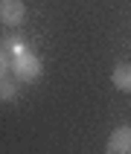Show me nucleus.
<instances>
[{
    "mask_svg": "<svg viewBox=\"0 0 131 154\" xmlns=\"http://www.w3.org/2000/svg\"><path fill=\"white\" fill-rule=\"evenodd\" d=\"M41 73H44V64H41V58L35 55V52H29V50H23V52H17L15 58H12V76L17 79V82H38L41 79Z\"/></svg>",
    "mask_w": 131,
    "mask_h": 154,
    "instance_id": "obj_1",
    "label": "nucleus"
},
{
    "mask_svg": "<svg viewBox=\"0 0 131 154\" xmlns=\"http://www.w3.org/2000/svg\"><path fill=\"white\" fill-rule=\"evenodd\" d=\"M26 17V3L23 0H0V23L9 29H17Z\"/></svg>",
    "mask_w": 131,
    "mask_h": 154,
    "instance_id": "obj_2",
    "label": "nucleus"
},
{
    "mask_svg": "<svg viewBox=\"0 0 131 154\" xmlns=\"http://www.w3.org/2000/svg\"><path fill=\"white\" fill-rule=\"evenodd\" d=\"M105 154H131V125H120L105 140Z\"/></svg>",
    "mask_w": 131,
    "mask_h": 154,
    "instance_id": "obj_3",
    "label": "nucleus"
},
{
    "mask_svg": "<svg viewBox=\"0 0 131 154\" xmlns=\"http://www.w3.org/2000/svg\"><path fill=\"white\" fill-rule=\"evenodd\" d=\"M111 82H114L117 90L131 93V64H117V67L111 70Z\"/></svg>",
    "mask_w": 131,
    "mask_h": 154,
    "instance_id": "obj_4",
    "label": "nucleus"
},
{
    "mask_svg": "<svg viewBox=\"0 0 131 154\" xmlns=\"http://www.w3.org/2000/svg\"><path fill=\"white\" fill-rule=\"evenodd\" d=\"M17 99V79L6 76L0 79V102H15Z\"/></svg>",
    "mask_w": 131,
    "mask_h": 154,
    "instance_id": "obj_5",
    "label": "nucleus"
},
{
    "mask_svg": "<svg viewBox=\"0 0 131 154\" xmlns=\"http://www.w3.org/2000/svg\"><path fill=\"white\" fill-rule=\"evenodd\" d=\"M12 58H15V55H9V50L0 47V79L12 76Z\"/></svg>",
    "mask_w": 131,
    "mask_h": 154,
    "instance_id": "obj_6",
    "label": "nucleus"
}]
</instances>
